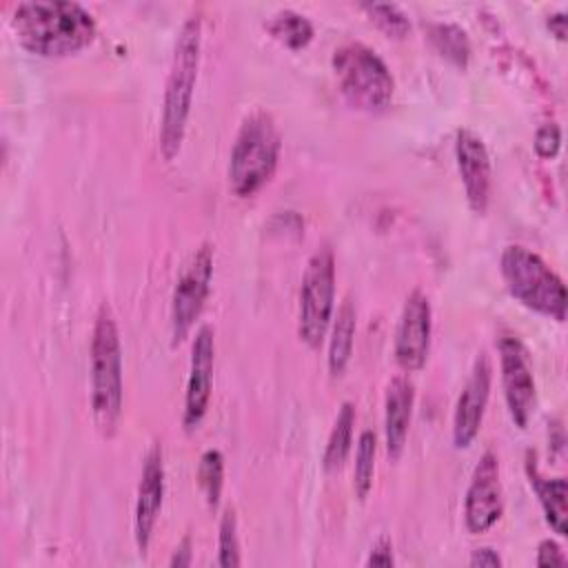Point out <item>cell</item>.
<instances>
[{"instance_id":"cell-7","label":"cell","mask_w":568,"mask_h":568,"mask_svg":"<svg viewBox=\"0 0 568 568\" xmlns=\"http://www.w3.org/2000/svg\"><path fill=\"white\" fill-rule=\"evenodd\" d=\"M335 311V255L328 244L313 251L300 286L297 333L304 344L317 348L326 337Z\"/></svg>"},{"instance_id":"cell-20","label":"cell","mask_w":568,"mask_h":568,"mask_svg":"<svg viewBox=\"0 0 568 568\" xmlns=\"http://www.w3.org/2000/svg\"><path fill=\"white\" fill-rule=\"evenodd\" d=\"M266 29L275 40H280L288 49H302L313 38V22L293 9H282L273 13L266 22Z\"/></svg>"},{"instance_id":"cell-21","label":"cell","mask_w":568,"mask_h":568,"mask_svg":"<svg viewBox=\"0 0 568 568\" xmlns=\"http://www.w3.org/2000/svg\"><path fill=\"white\" fill-rule=\"evenodd\" d=\"M375 455H377V435L366 428L357 437L355 464H353V490H355L357 499H366L373 488Z\"/></svg>"},{"instance_id":"cell-31","label":"cell","mask_w":568,"mask_h":568,"mask_svg":"<svg viewBox=\"0 0 568 568\" xmlns=\"http://www.w3.org/2000/svg\"><path fill=\"white\" fill-rule=\"evenodd\" d=\"M546 24H548V29H550L559 40L566 38V13H564V11L550 13V16L546 18Z\"/></svg>"},{"instance_id":"cell-3","label":"cell","mask_w":568,"mask_h":568,"mask_svg":"<svg viewBox=\"0 0 568 568\" xmlns=\"http://www.w3.org/2000/svg\"><path fill=\"white\" fill-rule=\"evenodd\" d=\"M122 344L111 306L100 304L91 331V413L98 430L111 437L122 415Z\"/></svg>"},{"instance_id":"cell-30","label":"cell","mask_w":568,"mask_h":568,"mask_svg":"<svg viewBox=\"0 0 568 568\" xmlns=\"http://www.w3.org/2000/svg\"><path fill=\"white\" fill-rule=\"evenodd\" d=\"M193 561V541L191 537H182V541L175 546L173 550V557L169 559V566L171 568H184V566H191Z\"/></svg>"},{"instance_id":"cell-5","label":"cell","mask_w":568,"mask_h":568,"mask_svg":"<svg viewBox=\"0 0 568 568\" xmlns=\"http://www.w3.org/2000/svg\"><path fill=\"white\" fill-rule=\"evenodd\" d=\"M501 277L510 295L526 308L550 320H566V286L564 280L530 248L508 244L499 257Z\"/></svg>"},{"instance_id":"cell-2","label":"cell","mask_w":568,"mask_h":568,"mask_svg":"<svg viewBox=\"0 0 568 568\" xmlns=\"http://www.w3.org/2000/svg\"><path fill=\"white\" fill-rule=\"evenodd\" d=\"M200 47H202V20L189 16L175 38L173 58L164 84L162 118H160V153L164 160H173L186 133V120L191 113L193 89L200 69Z\"/></svg>"},{"instance_id":"cell-19","label":"cell","mask_w":568,"mask_h":568,"mask_svg":"<svg viewBox=\"0 0 568 568\" xmlns=\"http://www.w3.org/2000/svg\"><path fill=\"white\" fill-rule=\"evenodd\" d=\"M353 426H355V406L351 402H342L322 455V466L326 473L342 468V464L346 462V455L353 442Z\"/></svg>"},{"instance_id":"cell-27","label":"cell","mask_w":568,"mask_h":568,"mask_svg":"<svg viewBox=\"0 0 568 568\" xmlns=\"http://www.w3.org/2000/svg\"><path fill=\"white\" fill-rule=\"evenodd\" d=\"M568 559L561 550V546L555 539H544L537 546V555H535V564L537 566H564Z\"/></svg>"},{"instance_id":"cell-6","label":"cell","mask_w":568,"mask_h":568,"mask_svg":"<svg viewBox=\"0 0 568 568\" xmlns=\"http://www.w3.org/2000/svg\"><path fill=\"white\" fill-rule=\"evenodd\" d=\"M342 95L362 111L388 106L395 93V80L379 53L364 42H344L331 58Z\"/></svg>"},{"instance_id":"cell-18","label":"cell","mask_w":568,"mask_h":568,"mask_svg":"<svg viewBox=\"0 0 568 568\" xmlns=\"http://www.w3.org/2000/svg\"><path fill=\"white\" fill-rule=\"evenodd\" d=\"M353 339H355V308L351 300H344L342 306L337 308V315L333 317V328L328 337L326 364H328L331 377H339L346 371L348 359L353 355Z\"/></svg>"},{"instance_id":"cell-13","label":"cell","mask_w":568,"mask_h":568,"mask_svg":"<svg viewBox=\"0 0 568 568\" xmlns=\"http://www.w3.org/2000/svg\"><path fill=\"white\" fill-rule=\"evenodd\" d=\"M490 379H493V366L488 355L481 351L470 368V375L457 397L455 410H453V444L455 448H468L470 442L477 437L486 404L490 397Z\"/></svg>"},{"instance_id":"cell-1","label":"cell","mask_w":568,"mask_h":568,"mask_svg":"<svg viewBox=\"0 0 568 568\" xmlns=\"http://www.w3.org/2000/svg\"><path fill=\"white\" fill-rule=\"evenodd\" d=\"M11 29L33 55L62 58L84 49L95 38V20L73 0H27L13 9Z\"/></svg>"},{"instance_id":"cell-15","label":"cell","mask_w":568,"mask_h":568,"mask_svg":"<svg viewBox=\"0 0 568 568\" xmlns=\"http://www.w3.org/2000/svg\"><path fill=\"white\" fill-rule=\"evenodd\" d=\"M455 158L470 209L475 213H486L490 202L493 169L484 140L466 126L459 129L455 135Z\"/></svg>"},{"instance_id":"cell-9","label":"cell","mask_w":568,"mask_h":568,"mask_svg":"<svg viewBox=\"0 0 568 568\" xmlns=\"http://www.w3.org/2000/svg\"><path fill=\"white\" fill-rule=\"evenodd\" d=\"M504 399L515 426L526 428L535 410V375L528 351L517 335H501L497 342Z\"/></svg>"},{"instance_id":"cell-28","label":"cell","mask_w":568,"mask_h":568,"mask_svg":"<svg viewBox=\"0 0 568 568\" xmlns=\"http://www.w3.org/2000/svg\"><path fill=\"white\" fill-rule=\"evenodd\" d=\"M366 566H382V568L395 566L393 546H390L388 539H379V541L371 548V552H368V557H366Z\"/></svg>"},{"instance_id":"cell-29","label":"cell","mask_w":568,"mask_h":568,"mask_svg":"<svg viewBox=\"0 0 568 568\" xmlns=\"http://www.w3.org/2000/svg\"><path fill=\"white\" fill-rule=\"evenodd\" d=\"M468 564L473 566V568H497V566H501L504 561H501V557H499V552L495 550V548H490V546H481V548H475L473 552H470V559H468Z\"/></svg>"},{"instance_id":"cell-23","label":"cell","mask_w":568,"mask_h":568,"mask_svg":"<svg viewBox=\"0 0 568 568\" xmlns=\"http://www.w3.org/2000/svg\"><path fill=\"white\" fill-rule=\"evenodd\" d=\"M428 36L442 55H446L459 67H466L470 55V42L468 33L462 27L450 22H433L428 24Z\"/></svg>"},{"instance_id":"cell-26","label":"cell","mask_w":568,"mask_h":568,"mask_svg":"<svg viewBox=\"0 0 568 568\" xmlns=\"http://www.w3.org/2000/svg\"><path fill=\"white\" fill-rule=\"evenodd\" d=\"M532 146H535V151H537L539 158H555L557 151H559V146H561V129H559L555 122L541 124V126L535 131Z\"/></svg>"},{"instance_id":"cell-8","label":"cell","mask_w":568,"mask_h":568,"mask_svg":"<svg viewBox=\"0 0 568 568\" xmlns=\"http://www.w3.org/2000/svg\"><path fill=\"white\" fill-rule=\"evenodd\" d=\"M211 280H213V246L204 242L184 262L173 286L171 313H169L173 344L182 342L191 333L209 297Z\"/></svg>"},{"instance_id":"cell-4","label":"cell","mask_w":568,"mask_h":568,"mask_svg":"<svg viewBox=\"0 0 568 568\" xmlns=\"http://www.w3.org/2000/svg\"><path fill=\"white\" fill-rule=\"evenodd\" d=\"M282 138L271 113H248L233 140L229 155V186L237 197L257 193L275 173Z\"/></svg>"},{"instance_id":"cell-25","label":"cell","mask_w":568,"mask_h":568,"mask_svg":"<svg viewBox=\"0 0 568 568\" xmlns=\"http://www.w3.org/2000/svg\"><path fill=\"white\" fill-rule=\"evenodd\" d=\"M362 9L371 16V20L393 38H404L410 29V20L404 9L395 2H364Z\"/></svg>"},{"instance_id":"cell-22","label":"cell","mask_w":568,"mask_h":568,"mask_svg":"<svg viewBox=\"0 0 568 568\" xmlns=\"http://www.w3.org/2000/svg\"><path fill=\"white\" fill-rule=\"evenodd\" d=\"M197 484L211 510H217L224 488V457L217 448H206L197 462Z\"/></svg>"},{"instance_id":"cell-17","label":"cell","mask_w":568,"mask_h":568,"mask_svg":"<svg viewBox=\"0 0 568 568\" xmlns=\"http://www.w3.org/2000/svg\"><path fill=\"white\" fill-rule=\"evenodd\" d=\"M526 473H528V481H530L532 490L537 493V499L541 504L546 521L550 524V528L559 537H566V532H568V526H566V519H568V506H566L568 486H566V479L561 475L544 477L532 459L526 462Z\"/></svg>"},{"instance_id":"cell-12","label":"cell","mask_w":568,"mask_h":568,"mask_svg":"<svg viewBox=\"0 0 568 568\" xmlns=\"http://www.w3.org/2000/svg\"><path fill=\"white\" fill-rule=\"evenodd\" d=\"M213 364H215L213 328L209 324H202L193 337L191 364H189V377H186V390H184L182 424L186 430H195L209 410L211 388H213Z\"/></svg>"},{"instance_id":"cell-11","label":"cell","mask_w":568,"mask_h":568,"mask_svg":"<svg viewBox=\"0 0 568 568\" xmlns=\"http://www.w3.org/2000/svg\"><path fill=\"white\" fill-rule=\"evenodd\" d=\"M504 513V490L499 479V459L486 450L470 475L464 497V524L468 532L479 535L493 528Z\"/></svg>"},{"instance_id":"cell-16","label":"cell","mask_w":568,"mask_h":568,"mask_svg":"<svg viewBox=\"0 0 568 568\" xmlns=\"http://www.w3.org/2000/svg\"><path fill=\"white\" fill-rule=\"evenodd\" d=\"M413 404H415L413 382L406 375L393 377L384 397V442L390 459H399L406 446Z\"/></svg>"},{"instance_id":"cell-10","label":"cell","mask_w":568,"mask_h":568,"mask_svg":"<svg viewBox=\"0 0 568 568\" xmlns=\"http://www.w3.org/2000/svg\"><path fill=\"white\" fill-rule=\"evenodd\" d=\"M433 308L430 300L422 288H413L402 306L399 322L395 328L393 355L402 371L415 373L426 364L430 348Z\"/></svg>"},{"instance_id":"cell-24","label":"cell","mask_w":568,"mask_h":568,"mask_svg":"<svg viewBox=\"0 0 568 568\" xmlns=\"http://www.w3.org/2000/svg\"><path fill=\"white\" fill-rule=\"evenodd\" d=\"M217 564L222 568H235L242 564L240 539H237V517L233 508H224L217 528Z\"/></svg>"},{"instance_id":"cell-14","label":"cell","mask_w":568,"mask_h":568,"mask_svg":"<svg viewBox=\"0 0 568 568\" xmlns=\"http://www.w3.org/2000/svg\"><path fill=\"white\" fill-rule=\"evenodd\" d=\"M164 499V462H162V446L155 442L142 464L135 508H133V537L140 555H146L151 546V537L162 510Z\"/></svg>"}]
</instances>
